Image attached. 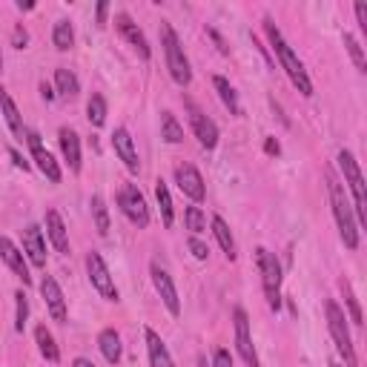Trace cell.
Wrapping results in <instances>:
<instances>
[{
	"mask_svg": "<svg viewBox=\"0 0 367 367\" xmlns=\"http://www.w3.org/2000/svg\"><path fill=\"white\" fill-rule=\"evenodd\" d=\"M264 35H267V40H270V46H272V52H275V58H279V64H282V69L287 72V78L293 80V86L301 92L304 98H310L313 95V80H310V75H307V69H304V64L299 61V55L293 52V46L284 40V35H282V29L275 26L270 18H264Z\"/></svg>",
	"mask_w": 367,
	"mask_h": 367,
	"instance_id": "cell-1",
	"label": "cell"
},
{
	"mask_svg": "<svg viewBox=\"0 0 367 367\" xmlns=\"http://www.w3.org/2000/svg\"><path fill=\"white\" fill-rule=\"evenodd\" d=\"M325 181H327V195H330V207H333L339 236H342L347 250H356L359 247V224H356L353 207H350V201L344 195V184H339V178L333 172H325Z\"/></svg>",
	"mask_w": 367,
	"mask_h": 367,
	"instance_id": "cell-2",
	"label": "cell"
},
{
	"mask_svg": "<svg viewBox=\"0 0 367 367\" xmlns=\"http://www.w3.org/2000/svg\"><path fill=\"white\" fill-rule=\"evenodd\" d=\"M161 43H164V55H167V69L178 86H190L193 83V69L190 61L184 55V46L169 23H161Z\"/></svg>",
	"mask_w": 367,
	"mask_h": 367,
	"instance_id": "cell-3",
	"label": "cell"
},
{
	"mask_svg": "<svg viewBox=\"0 0 367 367\" xmlns=\"http://www.w3.org/2000/svg\"><path fill=\"white\" fill-rule=\"evenodd\" d=\"M325 313H327V330H330L339 353L344 356V364L347 367H359V356H356V347H353V336H350V327H347L344 310L333 299H327L325 301Z\"/></svg>",
	"mask_w": 367,
	"mask_h": 367,
	"instance_id": "cell-4",
	"label": "cell"
},
{
	"mask_svg": "<svg viewBox=\"0 0 367 367\" xmlns=\"http://www.w3.org/2000/svg\"><path fill=\"white\" fill-rule=\"evenodd\" d=\"M255 261H258V272H261V287L267 296V304L272 310L282 307V264L270 250L258 247L255 250Z\"/></svg>",
	"mask_w": 367,
	"mask_h": 367,
	"instance_id": "cell-5",
	"label": "cell"
},
{
	"mask_svg": "<svg viewBox=\"0 0 367 367\" xmlns=\"http://www.w3.org/2000/svg\"><path fill=\"white\" fill-rule=\"evenodd\" d=\"M336 161H339V169H342V175H344L347 190L353 193V215H356V224H364V221H367V212H364V178H361L359 161L353 158L350 150H342Z\"/></svg>",
	"mask_w": 367,
	"mask_h": 367,
	"instance_id": "cell-6",
	"label": "cell"
},
{
	"mask_svg": "<svg viewBox=\"0 0 367 367\" xmlns=\"http://www.w3.org/2000/svg\"><path fill=\"white\" fill-rule=\"evenodd\" d=\"M86 272H89L92 287H95L107 301H118V287H115V282H112L109 267H107V261H104L101 253H95V250L86 253Z\"/></svg>",
	"mask_w": 367,
	"mask_h": 367,
	"instance_id": "cell-7",
	"label": "cell"
},
{
	"mask_svg": "<svg viewBox=\"0 0 367 367\" xmlns=\"http://www.w3.org/2000/svg\"><path fill=\"white\" fill-rule=\"evenodd\" d=\"M118 207L124 210V215L135 224V227H150V207H147V198L141 195V190L135 184H126L118 195Z\"/></svg>",
	"mask_w": 367,
	"mask_h": 367,
	"instance_id": "cell-8",
	"label": "cell"
},
{
	"mask_svg": "<svg viewBox=\"0 0 367 367\" xmlns=\"http://www.w3.org/2000/svg\"><path fill=\"white\" fill-rule=\"evenodd\" d=\"M233 321H236V347H239V356L244 359L247 367H261L255 344H253V336H250V318H247V313L241 307L233 310Z\"/></svg>",
	"mask_w": 367,
	"mask_h": 367,
	"instance_id": "cell-9",
	"label": "cell"
},
{
	"mask_svg": "<svg viewBox=\"0 0 367 367\" xmlns=\"http://www.w3.org/2000/svg\"><path fill=\"white\" fill-rule=\"evenodd\" d=\"M26 141H29V147H32V158H35L37 169H40L46 178H49L52 184H61L64 172H61L58 161L52 158V152H49V150H43V144H40V135H37L35 129H26Z\"/></svg>",
	"mask_w": 367,
	"mask_h": 367,
	"instance_id": "cell-10",
	"label": "cell"
},
{
	"mask_svg": "<svg viewBox=\"0 0 367 367\" xmlns=\"http://www.w3.org/2000/svg\"><path fill=\"white\" fill-rule=\"evenodd\" d=\"M175 184H178V190L187 198H193V201H204L207 198L204 178H201V172L193 164H178L175 167Z\"/></svg>",
	"mask_w": 367,
	"mask_h": 367,
	"instance_id": "cell-11",
	"label": "cell"
},
{
	"mask_svg": "<svg viewBox=\"0 0 367 367\" xmlns=\"http://www.w3.org/2000/svg\"><path fill=\"white\" fill-rule=\"evenodd\" d=\"M187 112H190V124H193V132L198 138V144L204 150H215V144H218V126L212 124V118H207L193 101H187Z\"/></svg>",
	"mask_w": 367,
	"mask_h": 367,
	"instance_id": "cell-12",
	"label": "cell"
},
{
	"mask_svg": "<svg viewBox=\"0 0 367 367\" xmlns=\"http://www.w3.org/2000/svg\"><path fill=\"white\" fill-rule=\"evenodd\" d=\"M152 284H155V290H158V296H161V301H164V307L172 313V315H178L181 313V301H178V290H175V282H172V275L161 267V264H152Z\"/></svg>",
	"mask_w": 367,
	"mask_h": 367,
	"instance_id": "cell-13",
	"label": "cell"
},
{
	"mask_svg": "<svg viewBox=\"0 0 367 367\" xmlns=\"http://www.w3.org/2000/svg\"><path fill=\"white\" fill-rule=\"evenodd\" d=\"M115 29H118V32H121L132 46H135V52L141 55L144 61L152 58V49H150V43H147V35H144L141 29H138V23H135L126 12H118V15H115Z\"/></svg>",
	"mask_w": 367,
	"mask_h": 367,
	"instance_id": "cell-14",
	"label": "cell"
},
{
	"mask_svg": "<svg viewBox=\"0 0 367 367\" xmlns=\"http://www.w3.org/2000/svg\"><path fill=\"white\" fill-rule=\"evenodd\" d=\"M40 296L46 301V310L55 321H66V299H64V290L61 284L52 279V275H43L40 279Z\"/></svg>",
	"mask_w": 367,
	"mask_h": 367,
	"instance_id": "cell-15",
	"label": "cell"
},
{
	"mask_svg": "<svg viewBox=\"0 0 367 367\" xmlns=\"http://www.w3.org/2000/svg\"><path fill=\"white\" fill-rule=\"evenodd\" d=\"M112 147H115V155L124 161V167L135 175L138 169H141V161H138V150H135V141H132V135L126 126H118L112 132Z\"/></svg>",
	"mask_w": 367,
	"mask_h": 367,
	"instance_id": "cell-16",
	"label": "cell"
},
{
	"mask_svg": "<svg viewBox=\"0 0 367 367\" xmlns=\"http://www.w3.org/2000/svg\"><path fill=\"white\" fill-rule=\"evenodd\" d=\"M0 258H4V261L9 264V270L18 275V279H20L23 284H29V282H32L29 267H26V258H23L20 247H18V244H15L9 236H0Z\"/></svg>",
	"mask_w": 367,
	"mask_h": 367,
	"instance_id": "cell-17",
	"label": "cell"
},
{
	"mask_svg": "<svg viewBox=\"0 0 367 367\" xmlns=\"http://www.w3.org/2000/svg\"><path fill=\"white\" fill-rule=\"evenodd\" d=\"M23 253L29 255V261L40 270H46V244H43V233H40V227L29 224L23 229Z\"/></svg>",
	"mask_w": 367,
	"mask_h": 367,
	"instance_id": "cell-18",
	"label": "cell"
},
{
	"mask_svg": "<svg viewBox=\"0 0 367 367\" xmlns=\"http://www.w3.org/2000/svg\"><path fill=\"white\" fill-rule=\"evenodd\" d=\"M43 221H46V236H49V241L55 244V250L69 253V233H66V224H64L61 212L58 210H46Z\"/></svg>",
	"mask_w": 367,
	"mask_h": 367,
	"instance_id": "cell-19",
	"label": "cell"
},
{
	"mask_svg": "<svg viewBox=\"0 0 367 367\" xmlns=\"http://www.w3.org/2000/svg\"><path fill=\"white\" fill-rule=\"evenodd\" d=\"M58 141H61V152H64L69 169H72V172H80V138H78V132L69 129V126H64V129L58 132Z\"/></svg>",
	"mask_w": 367,
	"mask_h": 367,
	"instance_id": "cell-20",
	"label": "cell"
},
{
	"mask_svg": "<svg viewBox=\"0 0 367 367\" xmlns=\"http://www.w3.org/2000/svg\"><path fill=\"white\" fill-rule=\"evenodd\" d=\"M144 336H147V350H150V367H175V361H172L164 339L152 327H147Z\"/></svg>",
	"mask_w": 367,
	"mask_h": 367,
	"instance_id": "cell-21",
	"label": "cell"
},
{
	"mask_svg": "<svg viewBox=\"0 0 367 367\" xmlns=\"http://www.w3.org/2000/svg\"><path fill=\"white\" fill-rule=\"evenodd\" d=\"M0 109H4V118H6V124H9V129H12V135L15 138H26V126H23V118H20V112H18V107H15V101H12V95L9 92L0 86Z\"/></svg>",
	"mask_w": 367,
	"mask_h": 367,
	"instance_id": "cell-22",
	"label": "cell"
},
{
	"mask_svg": "<svg viewBox=\"0 0 367 367\" xmlns=\"http://www.w3.org/2000/svg\"><path fill=\"white\" fill-rule=\"evenodd\" d=\"M212 86H215V92H218L221 104L229 109V115H241V104H239V95H236L233 83H229L224 75H215V78H212Z\"/></svg>",
	"mask_w": 367,
	"mask_h": 367,
	"instance_id": "cell-23",
	"label": "cell"
},
{
	"mask_svg": "<svg viewBox=\"0 0 367 367\" xmlns=\"http://www.w3.org/2000/svg\"><path fill=\"white\" fill-rule=\"evenodd\" d=\"M98 347H101V353H104V359H107L109 364H118V361H121L124 347H121V336H118L112 327L101 330V336H98Z\"/></svg>",
	"mask_w": 367,
	"mask_h": 367,
	"instance_id": "cell-24",
	"label": "cell"
},
{
	"mask_svg": "<svg viewBox=\"0 0 367 367\" xmlns=\"http://www.w3.org/2000/svg\"><path fill=\"white\" fill-rule=\"evenodd\" d=\"M212 236H215V241H218V247L224 250V255L233 261L236 258V239H233V233H229V227H227V221L224 218H212Z\"/></svg>",
	"mask_w": 367,
	"mask_h": 367,
	"instance_id": "cell-25",
	"label": "cell"
},
{
	"mask_svg": "<svg viewBox=\"0 0 367 367\" xmlns=\"http://www.w3.org/2000/svg\"><path fill=\"white\" fill-rule=\"evenodd\" d=\"M35 339H37L40 356H43L46 361H61V350H58L55 336L49 333V327H46V325H37V327H35Z\"/></svg>",
	"mask_w": 367,
	"mask_h": 367,
	"instance_id": "cell-26",
	"label": "cell"
},
{
	"mask_svg": "<svg viewBox=\"0 0 367 367\" xmlns=\"http://www.w3.org/2000/svg\"><path fill=\"white\" fill-rule=\"evenodd\" d=\"M155 198H158V207H161V221H164V227H172L175 210H172V195H169V190H167L164 178L155 181Z\"/></svg>",
	"mask_w": 367,
	"mask_h": 367,
	"instance_id": "cell-27",
	"label": "cell"
},
{
	"mask_svg": "<svg viewBox=\"0 0 367 367\" xmlns=\"http://www.w3.org/2000/svg\"><path fill=\"white\" fill-rule=\"evenodd\" d=\"M55 86H58V92H61L64 98H75L78 92H80V80L69 69H55Z\"/></svg>",
	"mask_w": 367,
	"mask_h": 367,
	"instance_id": "cell-28",
	"label": "cell"
},
{
	"mask_svg": "<svg viewBox=\"0 0 367 367\" xmlns=\"http://www.w3.org/2000/svg\"><path fill=\"white\" fill-rule=\"evenodd\" d=\"M89 207H92V218H95L98 236H109V210H107V201L101 195H92Z\"/></svg>",
	"mask_w": 367,
	"mask_h": 367,
	"instance_id": "cell-29",
	"label": "cell"
},
{
	"mask_svg": "<svg viewBox=\"0 0 367 367\" xmlns=\"http://www.w3.org/2000/svg\"><path fill=\"white\" fill-rule=\"evenodd\" d=\"M161 138L167 144H181L184 141V126L175 121L172 112H161Z\"/></svg>",
	"mask_w": 367,
	"mask_h": 367,
	"instance_id": "cell-30",
	"label": "cell"
},
{
	"mask_svg": "<svg viewBox=\"0 0 367 367\" xmlns=\"http://www.w3.org/2000/svg\"><path fill=\"white\" fill-rule=\"evenodd\" d=\"M52 40H55V46H58L61 52L72 49V46H75V29H72V23L69 20H58L55 32H52Z\"/></svg>",
	"mask_w": 367,
	"mask_h": 367,
	"instance_id": "cell-31",
	"label": "cell"
},
{
	"mask_svg": "<svg viewBox=\"0 0 367 367\" xmlns=\"http://www.w3.org/2000/svg\"><path fill=\"white\" fill-rule=\"evenodd\" d=\"M86 118L92 126H104L107 124V101L104 95H92L89 104H86Z\"/></svg>",
	"mask_w": 367,
	"mask_h": 367,
	"instance_id": "cell-32",
	"label": "cell"
},
{
	"mask_svg": "<svg viewBox=\"0 0 367 367\" xmlns=\"http://www.w3.org/2000/svg\"><path fill=\"white\" fill-rule=\"evenodd\" d=\"M339 287H342V293H344V304H347V310H350V321H353V325H361V307H359V299H356L350 282L342 279Z\"/></svg>",
	"mask_w": 367,
	"mask_h": 367,
	"instance_id": "cell-33",
	"label": "cell"
},
{
	"mask_svg": "<svg viewBox=\"0 0 367 367\" xmlns=\"http://www.w3.org/2000/svg\"><path fill=\"white\" fill-rule=\"evenodd\" d=\"M184 221H187V229H193V236H201L204 229H207V215H204L201 207H187Z\"/></svg>",
	"mask_w": 367,
	"mask_h": 367,
	"instance_id": "cell-34",
	"label": "cell"
},
{
	"mask_svg": "<svg viewBox=\"0 0 367 367\" xmlns=\"http://www.w3.org/2000/svg\"><path fill=\"white\" fill-rule=\"evenodd\" d=\"M344 46H347V52H350L356 69H359V72H367V58H364V52H361V43H359L353 35L344 32Z\"/></svg>",
	"mask_w": 367,
	"mask_h": 367,
	"instance_id": "cell-35",
	"label": "cell"
},
{
	"mask_svg": "<svg viewBox=\"0 0 367 367\" xmlns=\"http://www.w3.org/2000/svg\"><path fill=\"white\" fill-rule=\"evenodd\" d=\"M15 304H18V310H15V330L23 333L26 318H29V301H26V293H23V290L15 293Z\"/></svg>",
	"mask_w": 367,
	"mask_h": 367,
	"instance_id": "cell-36",
	"label": "cell"
},
{
	"mask_svg": "<svg viewBox=\"0 0 367 367\" xmlns=\"http://www.w3.org/2000/svg\"><path fill=\"white\" fill-rule=\"evenodd\" d=\"M190 253H193L198 261H207V255H210V247H207L204 241H198V236H193V239H190Z\"/></svg>",
	"mask_w": 367,
	"mask_h": 367,
	"instance_id": "cell-37",
	"label": "cell"
},
{
	"mask_svg": "<svg viewBox=\"0 0 367 367\" xmlns=\"http://www.w3.org/2000/svg\"><path fill=\"white\" fill-rule=\"evenodd\" d=\"M212 367H233V356H229L224 347H218L215 356H212Z\"/></svg>",
	"mask_w": 367,
	"mask_h": 367,
	"instance_id": "cell-38",
	"label": "cell"
},
{
	"mask_svg": "<svg viewBox=\"0 0 367 367\" xmlns=\"http://www.w3.org/2000/svg\"><path fill=\"white\" fill-rule=\"evenodd\" d=\"M12 40H15V49H26V43H29V35H26V29H23V26H15V32H12Z\"/></svg>",
	"mask_w": 367,
	"mask_h": 367,
	"instance_id": "cell-39",
	"label": "cell"
},
{
	"mask_svg": "<svg viewBox=\"0 0 367 367\" xmlns=\"http://www.w3.org/2000/svg\"><path fill=\"white\" fill-rule=\"evenodd\" d=\"M107 15H109V4H107V0H101V4L95 6V23L107 26Z\"/></svg>",
	"mask_w": 367,
	"mask_h": 367,
	"instance_id": "cell-40",
	"label": "cell"
},
{
	"mask_svg": "<svg viewBox=\"0 0 367 367\" xmlns=\"http://www.w3.org/2000/svg\"><path fill=\"white\" fill-rule=\"evenodd\" d=\"M356 18H359L361 32L367 35V4H364V0H359V4H356Z\"/></svg>",
	"mask_w": 367,
	"mask_h": 367,
	"instance_id": "cell-41",
	"label": "cell"
},
{
	"mask_svg": "<svg viewBox=\"0 0 367 367\" xmlns=\"http://www.w3.org/2000/svg\"><path fill=\"white\" fill-rule=\"evenodd\" d=\"M207 35L215 40V46H218V52H221V55H227V52H229V49H227V43H224V37H221L215 29H210V26H207Z\"/></svg>",
	"mask_w": 367,
	"mask_h": 367,
	"instance_id": "cell-42",
	"label": "cell"
},
{
	"mask_svg": "<svg viewBox=\"0 0 367 367\" xmlns=\"http://www.w3.org/2000/svg\"><path fill=\"white\" fill-rule=\"evenodd\" d=\"M264 152H267V155H279V152H282V144L275 141V138H267V141H264Z\"/></svg>",
	"mask_w": 367,
	"mask_h": 367,
	"instance_id": "cell-43",
	"label": "cell"
},
{
	"mask_svg": "<svg viewBox=\"0 0 367 367\" xmlns=\"http://www.w3.org/2000/svg\"><path fill=\"white\" fill-rule=\"evenodd\" d=\"M9 155H12V161H15V167H20V169H23V172H26V169H29V161H23V155H20V152H18V150H15V147H12V150H9Z\"/></svg>",
	"mask_w": 367,
	"mask_h": 367,
	"instance_id": "cell-44",
	"label": "cell"
},
{
	"mask_svg": "<svg viewBox=\"0 0 367 367\" xmlns=\"http://www.w3.org/2000/svg\"><path fill=\"white\" fill-rule=\"evenodd\" d=\"M40 95H43V101H55V92H52V86L49 83H40Z\"/></svg>",
	"mask_w": 367,
	"mask_h": 367,
	"instance_id": "cell-45",
	"label": "cell"
},
{
	"mask_svg": "<svg viewBox=\"0 0 367 367\" xmlns=\"http://www.w3.org/2000/svg\"><path fill=\"white\" fill-rule=\"evenodd\" d=\"M72 367H95V364H92L89 359H83V356H78V359L72 361Z\"/></svg>",
	"mask_w": 367,
	"mask_h": 367,
	"instance_id": "cell-46",
	"label": "cell"
},
{
	"mask_svg": "<svg viewBox=\"0 0 367 367\" xmlns=\"http://www.w3.org/2000/svg\"><path fill=\"white\" fill-rule=\"evenodd\" d=\"M18 9H20V12H32L35 4H32V0H26V4H23V0H18Z\"/></svg>",
	"mask_w": 367,
	"mask_h": 367,
	"instance_id": "cell-47",
	"label": "cell"
},
{
	"mask_svg": "<svg viewBox=\"0 0 367 367\" xmlns=\"http://www.w3.org/2000/svg\"><path fill=\"white\" fill-rule=\"evenodd\" d=\"M0 69H4V52H0Z\"/></svg>",
	"mask_w": 367,
	"mask_h": 367,
	"instance_id": "cell-48",
	"label": "cell"
},
{
	"mask_svg": "<svg viewBox=\"0 0 367 367\" xmlns=\"http://www.w3.org/2000/svg\"><path fill=\"white\" fill-rule=\"evenodd\" d=\"M330 367H342V364H339V361H330Z\"/></svg>",
	"mask_w": 367,
	"mask_h": 367,
	"instance_id": "cell-49",
	"label": "cell"
}]
</instances>
